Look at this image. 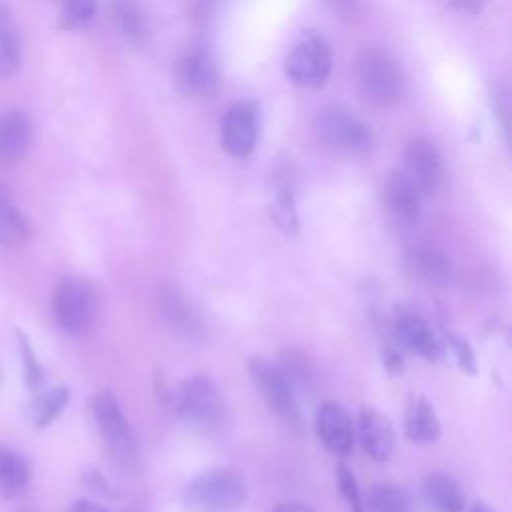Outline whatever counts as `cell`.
<instances>
[{"instance_id":"6da1fadb","label":"cell","mask_w":512,"mask_h":512,"mask_svg":"<svg viewBox=\"0 0 512 512\" xmlns=\"http://www.w3.org/2000/svg\"><path fill=\"white\" fill-rule=\"evenodd\" d=\"M182 498L190 512H240L248 500V488L236 470L212 468L194 476Z\"/></svg>"},{"instance_id":"7a4b0ae2","label":"cell","mask_w":512,"mask_h":512,"mask_svg":"<svg viewBox=\"0 0 512 512\" xmlns=\"http://www.w3.org/2000/svg\"><path fill=\"white\" fill-rule=\"evenodd\" d=\"M354 74L362 94L378 106H390L404 94L406 80L402 68L390 54L382 50H362L356 56Z\"/></svg>"},{"instance_id":"3957f363","label":"cell","mask_w":512,"mask_h":512,"mask_svg":"<svg viewBox=\"0 0 512 512\" xmlns=\"http://www.w3.org/2000/svg\"><path fill=\"white\" fill-rule=\"evenodd\" d=\"M318 140L334 152L364 154L372 146L370 128L342 106H324L314 118Z\"/></svg>"},{"instance_id":"277c9868","label":"cell","mask_w":512,"mask_h":512,"mask_svg":"<svg viewBox=\"0 0 512 512\" xmlns=\"http://www.w3.org/2000/svg\"><path fill=\"white\" fill-rule=\"evenodd\" d=\"M172 408L190 424L208 428L214 426L222 416L220 390L212 378L204 374L182 380L172 392Z\"/></svg>"},{"instance_id":"5b68a950","label":"cell","mask_w":512,"mask_h":512,"mask_svg":"<svg viewBox=\"0 0 512 512\" xmlns=\"http://www.w3.org/2000/svg\"><path fill=\"white\" fill-rule=\"evenodd\" d=\"M54 314L58 324L70 334L92 330L98 318V296L80 278H66L54 290Z\"/></svg>"},{"instance_id":"8992f818","label":"cell","mask_w":512,"mask_h":512,"mask_svg":"<svg viewBox=\"0 0 512 512\" xmlns=\"http://www.w3.org/2000/svg\"><path fill=\"white\" fill-rule=\"evenodd\" d=\"M248 374L264 398L266 406L284 422L296 426L300 422L298 404L290 386V380L282 368L266 358L252 356L248 360Z\"/></svg>"},{"instance_id":"52a82bcc","label":"cell","mask_w":512,"mask_h":512,"mask_svg":"<svg viewBox=\"0 0 512 512\" xmlns=\"http://www.w3.org/2000/svg\"><path fill=\"white\" fill-rule=\"evenodd\" d=\"M332 70V54L320 36L300 40L284 60L286 76L304 88L322 86Z\"/></svg>"},{"instance_id":"ba28073f","label":"cell","mask_w":512,"mask_h":512,"mask_svg":"<svg viewBox=\"0 0 512 512\" xmlns=\"http://www.w3.org/2000/svg\"><path fill=\"white\" fill-rule=\"evenodd\" d=\"M406 176L420 196H434L444 182V162L438 148L426 138H412L406 146Z\"/></svg>"},{"instance_id":"9c48e42d","label":"cell","mask_w":512,"mask_h":512,"mask_svg":"<svg viewBox=\"0 0 512 512\" xmlns=\"http://www.w3.org/2000/svg\"><path fill=\"white\" fill-rule=\"evenodd\" d=\"M258 140V114L250 102L232 104L220 128L222 148L234 158H246L252 154Z\"/></svg>"},{"instance_id":"30bf717a","label":"cell","mask_w":512,"mask_h":512,"mask_svg":"<svg viewBox=\"0 0 512 512\" xmlns=\"http://www.w3.org/2000/svg\"><path fill=\"white\" fill-rule=\"evenodd\" d=\"M316 434L324 448L334 456H346L354 448L356 426L346 408L338 402H326L316 416Z\"/></svg>"},{"instance_id":"8fae6325","label":"cell","mask_w":512,"mask_h":512,"mask_svg":"<svg viewBox=\"0 0 512 512\" xmlns=\"http://www.w3.org/2000/svg\"><path fill=\"white\" fill-rule=\"evenodd\" d=\"M354 426L366 456H370L374 462H386L392 456L396 434L386 414L376 408H364Z\"/></svg>"},{"instance_id":"7c38bea8","label":"cell","mask_w":512,"mask_h":512,"mask_svg":"<svg viewBox=\"0 0 512 512\" xmlns=\"http://www.w3.org/2000/svg\"><path fill=\"white\" fill-rule=\"evenodd\" d=\"M180 84L194 96H212L218 90V70L204 50L188 52L178 68Z\"/></svg>"},{"instance_id":"4fadbf2b","label":"cell","mask_w":512,"mask_h":512,"mask_svg":"<svg viewBox=\"0 0 512 512\" xmlns=\"http://www.w3.org/2000/svg\"><path fill=\"white\" fill-rule=\"evenodd\" d=\"M90 408H92V416H94V422H96L102 438L114 448L124 446L126 438H128V420H126L116 396L108 390H102V392L94 394Z\"/></svg>"},{"instance_id":"5bb4252c","label":"cell","mask_w":512,"mask_h":512,"mask_svg":"<svg viewBox=\"0 0 512 512\" xmlns=\"http://www.w3.org/2000/svg\"><path fill=\"white\" fill-rule=\"evenodd\" d=\"M394 332L400 346L410 350L412 354H418L428 362H436L442 356V344L434 336L428 322H424L422 318L406 314L398 318Z\"/></svg>"},{"instance_id":"9a60e30c","label":"cell","mask_w":512,"mask_h":512,"mask_svg":"<svg viewBox=\"0 0 512 512\" xmlns=\"http://www.w3.org/2000/svg\"><path fill=\"white\" fill-rule=\"evenodd\" d=\"M32 146V124L20 110L0 116V160L18 162Z\"/></svg>"},{"instance_id":"2e32d148","label":"cell","mask_w":512,"mask_h":512,"mask_svg":"<svg viewBox=\"0 0 512 512\" xmlns=\"http://www.w3.org/2000/svg\"><path fill=\"white\" fill-rule=\"evenodd\" d=\"M110 14L120 34L136 48H146L150 42V22L138 0H110Z\"/></svg>"},{"instance_id":"e0dca14e","label":"cell","mask_w":512,"mask_h":512,"mask_svg":"<svg viewBox=\"0 0 512 512\" xmlns=\"http://www.w3.org/2000/svg\"><path fill=\"white\" fill-rule=\"evenodd\" d=\"M420 194L404 170H392L384 180V200L390 212L402 220H414L420 210Z\"/></svg>"},{"instance_id":"ac0fdd59","label":"cell","mask_w":512,"mask_h":512,"mask_svg":"<svg viewBox=\"0 0 512 512\" xmlns=\"http://www.w3.org/2000/svg\"><path fill=\"white\" fill-rule=\"evenodd\" d=\"M404 432L410 442L430 444L440 438V420L424 396H412L406 406Z\"/></svg>"},{"instance_id":"d6986e66","label":"cell","mask_w":512,"mask_h":512,"mask_svg":"<svg viewBox=\"0 0 512 512\" xmlns=\"http://www.w3.org/2000/svg\"><path fill=\"white\" fill-rule=\"evenodd\" d=\"M158 310L162 320L182 336H194L198 332V318L184 298V294L174 288L166 286L158 294Z\"/></svg>"},{"instance_id":"ffe728a7","label":"cell","mask_w":512,"mask_h":512,"mask_svg":"<svg viewBox=\"0 0 512 512\" xmlns=\"http://www.w3.org/2000/svg\"><path fill=\"white\" fill-rule=\"evenodd\" d=\"M424 496L436 512H462L464 496L460 484L446 472H430L424 478Z\"/></svg>"},{"instance_id":"44dd1931","label":"cell","mask_w":512,"mask_h":512,"mask_svg":"<svg viewBox=\"0 0 512 512\" xmlns=\"http://www.w3.org/2000/svg\"><path fill=\"white\" fill-rule=\"evenodd\" d=\"M30 482V466L26 458L0 444V490L6 498L20 496Z\"/></svg>"},{"instance_id":"7402d4cb","label":"cell","mask_w":512,"mask_h":512,"mask_svg":"<svg viewBox=\"0 0 512 512\" xmlns=\"http://www.w3.org/2000/svg\"><path fill=\"white\" fill-rule=\"evenodd\" d=\"M30 228L10 192L0 184V246L14 248L26 242Z\"/></svg>"},{"instance_id":"603a6c76","label":"cell","mask_w":512,"mask_h":512,"mask_svg":"<svg viewBox=\"0 0 512 512\" xmlns=\"http://www.w3.org/2000/svg\"><path fill=\"white\" fill-rule=\"evenodd\" d=\"M370 512H414V500L406 488L396 482H376L366 504Z\"/></svg>"},{"instance_id":"cb8c5ba5","label":"cell","mask_w":512,"mask_h":512,"mask_svg":"<svg viewBox=\"0 0 512 512\" xmlns=\"http://www.w3.org/2000/svg\"><path fill=\"white\" fill-rule=\"evenodd\" d=\"M20 62L18 28L10 10L0 4V76H10Z\"/></svg>"},{"instance_id":"d4e9b609","label":"cell","mask_w":512,"mask_h":512,"mask_svg":"<svg viewBox=\"0 0 512 512\" xmlns=\"http://www.w3.org/2000/svg\"><path fill=\"white\" fill-rule=\"evenodd\" d=\"M62 24L66 28H84L96 16V0H58Z\"/></svg>"},{"instance_id":"484cf974","label":"cell","mask_w":512,"mask_h":512,"mask_svg":"<svg viewBox=\"0 0 512 512\" xmlns=\"http://www.w3.org/2000/svg\"><path fill=\"white\" fill-rule=\"evenodd\" d=\"M418 268L428 282L446 284L450 278V260L438 250H424L418 254Z\"/></svg>"},{"instance_id":"4316f807","label":"cell","mask_w":512,"mask_h":512,"mask_svg":"<svg viewBox=\"0 0 512 512\" xmlns=\"http://www.w3.org/2000/svg\"><path fill=\"white\" fill-rule=\"evenodd\" d=\"M68 402V390L66 388H54L50 392H46L38 402H36V408H34V424L38 428L42 426H48L60 412L62 408L66 406Z\"/></svg>"},{"instance_id":"83f0119b","label":"cell","mask_w":512,"mask_h":512,"mask_svg":"<svg viewBox=\"0 0 512 512\" xmlns=\"http://www.w3.org/2000/svg\"><path fill=\"white\" fill-rule=\"evenodd\" d=\"M336 482H338V488H340V494L344 496V500L348 502L350 510L352 512H364L366 506H364V500H362V492L358 488V482H356V476L350 472V468L346 464H338L336 466Z\"/></svg>"},{"instance_id":"f1b7e54d","label":"cell","mask_w":512,"mask_h":512,"mask_svg":"<svg viewBox=\"0 0 512 512\" xmlns=\"http://www.w3.org/2000/svg\"><path fill=\"white\" fill-rule=\"evenodd\" d=\"M272 218L284 234H296L298 232V214H296L294 200L288 192H282L276 198V202L272 206Z\"/></svg>"},{"instance_id":"f546056e","label":"cell","mask_w":512,"mask_h":512,"mask_svg":"<svg viewBox=\"0 0 512 512\" xmlns=\"http://www.w3.org/2000/svg\"><path fill=\"white\" fill-rule=\"evenodd\" d=\"M20 348H22V358H24V378H26V384L30 388H36V386L42 384V368L36 362V356H34L32 348L28 346V342L22 336H20Z\"/></svg>"},{"instance_id":"4dcf8cb0","label":"cell","mask_w":512,"mask_h":512,"mask_svg":"<svg viewBox=\"0 0 512 512\" xmlns=\"http://www.w3.org/2000/svg\"><path fill=\"white\" fill-rule=\"evenodd\" d=\"M450 348L454 350V358L460 364V368H464L466 372H476V364H474V352L468 346L466 340H462L460 336H450Z\"/></svg>"},{"instance_id":"1f68e13d","label":"cell","mask_w":512,"mask_h":512,"mask_svg":"<svg viewBox=\"0 0 512 512\" xmlns=\"http://www.w3.org/2000/svg\"><path fill=\"white\" fill-rule=\"evenodd\" d=\"M490 0H444L446 6H450L456 12L462 14H480Z\"/></svg>"},{"instance_id":"d6a6232c","label":"cell","mask_w":512,"mask_h":512,"mask_svg":"<svg viewBox=\"0 0 512 512\" xmlns=\"http://www.w3.org/2000/svg\"><path fill=\"white\" fill-rule=\"evenodd\" d=\"M274 512H316V510H312V508H310L308 504H304V502H284V504L276 506Z\"/></svg>"},{"instance_id":"836d02e7","label":"cell","mask_w":512,"mask_h":512,"mask_svg":"<svg viewBox=\"0 0 512 512\" xmlns=\"http://www.w3.org/2000/svg\"><path fill=\"white\" fill-rule=\"evenodd\" d=\"M72 512H108V510H104L102 506H98V504H94V502L80 500V502H76V504L72 506Z\"/></svg>"},{"instance_id":"e575fe53","label":"cell","mask_w":512,"mask_h":512,"mask_svg":"<svg viewBox=\"0 0 512 512\" xmlns=\"http://www.w3.org/2000/svg\"><path fill=\"white\" fill-rule=\"evenodd\" d=\"M340 10L346 12H356L358 10V0H332Z\"/></svg>"},{"instance_id":"d590c367","label":"cell","mask_w":512,"mask_h":512,"mask_svg":"<svg viewBox=\"0 0 512 512\" xmlns=\"http://www.w3.org/2000/svg\"><path fill=\"white\" fill-rule=\"evenodd\" d=\"M470 512H494L484 500H476L472 506H470Z\"/></svg>"}]
</instances>
